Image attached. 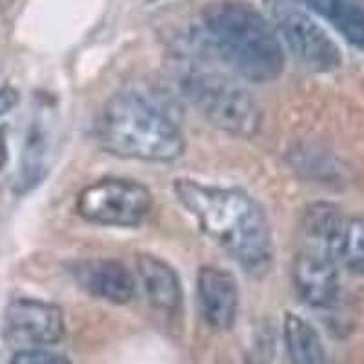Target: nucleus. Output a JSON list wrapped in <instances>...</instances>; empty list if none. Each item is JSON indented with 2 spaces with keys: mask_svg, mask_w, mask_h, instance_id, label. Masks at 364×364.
I'll use <instances>...</instances> for the list:
<instances>
[{
  "mask_svg": "<svg viewBox=\"0 0 364 364\" xmlns=\"http://www.w3.org/2000/svg\"><path fill=\"white\" fill-rule=\"evenodd\" d=\"M173 193L203 233L250 275L261 277L272 268L273 239L268 217L252 195L235 188L175 178Z\"/></svg>",
  "mask_w": 364,
  "mask_h": 364,
  "instance_id": "obj_1",
  "label": "nucleus"
},
{
  "mask_svg": "<svg viewBox=\"0 0 364 364\" xmlns=\"http://www.w3.org/2000/svg\"><path fill=\"white\" fill-rule=\"evenodd\" d=\"M97 139L108 154L146 162H171L186 149V136L166 109L136 91H122L104 104Z\"/></svg>",
  "mask_w": 364,
  "mask_h": 364,
  "instance_id": "obj_2",
  "label": "nucleus"
},
{
  "mask_svg": "<svg viewBox=\"0 0 364 364\" xmlns=\"http://www.w3.org/2000/svg\"><path fill=\"white\" fill-rule=\"evenodd\" d=\"M204 33L219 57L240 77L262 84L281 77L284 51L261 13L239 0H215L200 13Z\"/></svg>",
  "mask_w": 364,
  "mask_h": 364,
  "instance_id": "obj_3",
  "label": "nucleus"
},
{
  "mask_svg": "<svg viewBox=\"0 0 364 364\" xmlns=\"http://www.w3.org/2000/svg\"><path fill=\"white\" fill-rule=\"evenodd\" d=\"M184 97L215 128L240 139H252L261 129L259 104L245 87L224 75L190 71L182 79Z\"/></svg>",
  "mask_w": 364,
  "mask_h": 364,
  "instance_id": "obj_4",
  "label": "nucleus"
},
{
  "mask_svg": "<svg viewBox=\"0 0 364 364\" xmlns=\"http://www.w3.org/2000/svg\"><path fill=\"white\" fill-rule=\"evenodd\" d=\"M151 208L154 197L144 184L117 177L91 182L75 200L77 215L99 226H141L151 213Z\"/></svg>",
  "mask_w": 364,
  "mask_h": 364,
  "instance_id": "obj_5",
  "label": "nucleus"
},
{
  "mask_svg": "<svg viewBox=\"0 0 364 364\" xmlns=\"http://www.w3.org/2000/svg\"><path fill=\"white\" fill-rule=\"evenodd\" d=\"M281 44H284L308 70L330 73L341 68L343 55L314 18L294 0H262Z\"/></svg>",
  "mask_w": 364,
  "mask_h": 364,
  "instance_id": "obj_6",
  "label": "nucleus"
},
{
  "mask_svg": "<svg viewBox=\"0 0 364 364\" xmlns=\"http://www.w3.org/2000/svg\"><path fill=\"white\" fill-rule=\"evenodd\" d=\"M63 310L38 299H15L4 311V337L13 344L50 346L64 337Z\"/></svg>",
  "mask_w": 364,
  "mask_h": 364,
  "instance_id": "obj_7",
  "label": "nucleus"
},
{
  "mask_svg": "<svg viewBox=\"0 0 364 364\" xmlns=\"http://www.w3.org/2000/svg\"><path fill=\"white\" fill-rule=\"evenodd\" d=\"M339 266L326 253L302 250L291 262V286L301 302L315 310H330L341 301Z\"/></svg>",
  "mask_w": 364,
  "mask_h": 364,
  "instance_id": "obj_8",
  "label": "nucleus"
},
{
  "mask_svg": "<svg viewBox=\"0 0 364 364\" xmlns=\"http://www.w3.org/2000/svg\"><path fill=\"white\" fill-rule=\"evenodd\" d=\"M197 301L203 321L213 331H228L239 311L235 277L217 266H203L197 273Z\"/></svg>",
  "mask_w": 364,
  "mask_h": 364,
  "instance_id": "obj_9",
  "label": "nucleus"
},
{
  "mask_svg": "<svg viewBox=\"0 0 364 364\" xmlns=\"http://www.w3.org/2000/svg\"><path fill=\"white\" fill-rule=\"evenodd\" d=\"M75 282L91 297L112 304H128L135 297V277L113 259H84L70 266Z\"/></svg>",
  "mask_w": 364,
  "mask_h": 364,
  "instance_id": "obj_10",
  "label": "nucleus"
},
{
  "mask_svg": "<svg viewBox=\"0 0 364 364\" xmlns=\"http://www.w3.org/2000/svg\"><path fill=\"white\" fill-rule=\"evenodd\" d=\"M135 266L136 277L149 304L161 314H178L182 308V286L173 266L151 253H139Z\"/></svg>",
  "mask_w": 364,
  "mask_h": 364,
  "instance_id": "obj_11",
  "label": "nucleus"
},
{
  "mask_svg": "<svg viewBox=\"0 0 364 364\" xmlns=\"http://www.w3.org/2000/svg\"><path fill=\"white\" fill-rule=\"evenodd\" d=\"M321 252L346 272L364 277V217L343 213Z\"/></svg>",
  "mask_w": 364,
  "mask_h": 364,
  "instance_id": "obj_12",
  "label": "nucleus"
},
{
  "mask_svg": "<svg viewBox=\"0 0 364 364\" xmlns=\"http://www.w3.org/2000/svg\"><path fill=\"white\" fill-rule=\"evenodd\" d=\"M282 333L291 364H330L321 336L302 317L286 314Z\"/></svg>",
  "mask_w": 364,
  "mask_h": 364,
  "instance_id": "obj_13",
  "label": "nucleus"
},
{
  "mask_svg": "<svg viewBox=\"0 0 364 364\" xmlns=\"http://www.w3.org/2000/svg\"><path fill=\"white\" fill-rule=\"evenodd\" d=\"M330 22L350 44L364 51V8L357 0H302Z\"/></svg>",
  "mask_w": 364,
  "mask_h": 364,
  "instance_id": "obj_14",
  "label": "nucleus"
},
{
  "mask_svg": "<svg viewBox=\"0 0 364 364\" xmlns=\"http://www.w3.org/2000/svg\"><path fill=\"white\" fill-rule=\"evenodd\" d=\"M44 136L38 132H33L28 136V144L24 149V157H22V171L21 178L26 188H31L38 184V181L44 175Z\"/></svg>",
  "mask_w": 364,
  "mask_h": 364,
  "instance_id": "obj_15",
  "label": "nucleus"
},
{
  "mask_svg": "<svg viewBox=\"0 0 364 364\" xmlns=\"http://www.w3.org/2000/svg\"><path fill=\"white\" fill-rule=\"evenodd\" d=\"M9 364H71L64 355H58L53 352H46V350H22L15 353Z\"/></svg>",
  "mask_w": 364,
  "mask_h": 364,
  "instance_id": "obj_16",
  "label": "nucleus"
},
{
  "mask_svg": "<svg viewBox=\"0 0 364 364\" xmlns=\"http://www.w3.org/2000/svg\"><path fill=\"white\" fill-rule=\"evenodd\" d=\"M18 104V91L13 87L6 86L0 87V117H4L6 113L11 112Z\"/></svg>",
  "mask_w": 364,
  "mask_h": 364,
  "instance_id": "obj_17",
  "label": "nucleus"
},
{
  "mask_svg": "<svg viewBox=\"0 0 364 364\" xmlns=\"http://www.w3.org/2000/svg\"><path fill=\"white\" fill-rule=\"evenodd\" d=\"M8 141H6V129L0 128V171L8 164Z\"/></svg>",
  "mask_w": 364,
  "mask_h": 364,
  "instance_id": "obj_18",
  "label": "nucleus"
},
{
  "mask_svg": "<svg viewBox=\"0 0 364 364\" xmlns=\"http://www.w3.org/2000/svg\"><path fill=\"white\" fill-rule=\"evenodd\" d=\"M357 2H364V0H357Z\"/></svg>",
  "mask_w": 364,
  "mask_h": 364,
  "instance_id": "obj_19",
  "label": "nucleus"
}]
</instances>
